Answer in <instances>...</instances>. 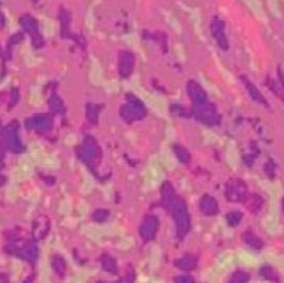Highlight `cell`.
I'll use <instances>...</instances> for the list:
<instances>
[{
	"label": "cell",
	"instance_id": "6da1fadb",
	"mask_svg": "<svg viewBox=\"0 0 284 283\" xmlns=\"http://www.w3.org/2000/svg\"><path fill=\"white\" fill-rule=\"evenodd\" d=\"M170 208H171L173 219L176 224V234L179 239H183L190 233V228H191V221H190V215H188L185 202L176 197V200L173 202V205Z\"/></svg>",
	"mask_w": 284,
	"mask_h": 283
},
{
	"label": "cell",
	"instance_id": "7a4b0ae2",
	"mask_svg": "<svg viewBox=\"0 0 284 283\" xmlns=\"http://www.w3.org/2000/svg\"><path fill=\"white\" fill-rule=\"evenodd\" d=\"M4 143H5V147L13 152V153H22L25 150L23 144H22V139H20V133H19V123L17 121H13L10 123L4 132Z\"/></svg>",
	"mask_w": 284,
	"mask_h": 283
},
{
	"label": "cell",
	"instance_id": "3957f363",
	"mask_svg": "<svg viewBox=\"0 0 284 283\" xmlns=\"http://www.w3.org/2000/svg\"><path fill=\"white\" fill-rule=\"evenodd\" d=\"M5 251H8L10 254H14V256H19L22 259H25L26 262L29 263H35L37 257H38V248L35 244L29 242V244H25V245H17V244H11L8 247H5Z\"/></svg>",
	"mask_w": 284,
	"mask_h": 283
},
{
	"label": "cell",
	"instance_id": "277c9868",
	"mask_svg": "<svg viewBox=\"0 0 284 283\" xmlns=\"http://www.w3.org/2000/svg\"><path fill=\"white\" fill-rule=\"evenodd\" d=\"M20 25H22L23 31L28 32V34L31 35V38H32V45H34L35 48H42V46L45 45L43 37L40 35V32H38V23H37V20H35L32 16H29V14H23V16L20 17Z\"/></svg>",
	"mask_w": 284,
	"mask_h": 283
},
{
	"label": "cell",
	"instance_id": "5b68a950",
	"mask_svg": "<svg viewBox=\"0 0 284 283\" xmlns=\"http://www.w3.org/2000/svg\"><path fill=\"white\" fill-rule=\"evenodd\" d=\"M121 115H123V118H126L129 121L142 119L145 116V107L139 100L130 98L129 103H126L123 106V109H121Z\"/></svg>",
	"mask_w": 284,
	"mask_h": 283
},
{
	"label": "cell",
	"instance_id": "8992f818",
	"mask_svg": "<svg viewBox=\"0 0 284 283\" xmlns=\"http://www.w3.org/2000/svg\"><path fill=\"white\" fill-rule=\"evenodd\" d=\"M26 127L38 133H46L52 127V118L46 113H37L26 119Z\"/></svg>",
	"mask_w": 284,
	"mask_h": 283
},
{
	"label": "cell",
	"instance_id": "52a82bcc",
	"mask_svg": "<svg viewBox=\"0 0 284 283\" xmlns=\"http://www.w3.org/2000/svg\"><path fill=\"white\" fill-rule=\"evenodd\" d=\"M81 158H83L90 166H95L100 161L101 150H100V147H98V144L95 143L93 138L89 136V138L84 139V144H83V147H81Z\"/></svg>",
	"mask_w": 284,
	"mask_h": 283
},
{
	"label": "cell",
	"instance_id": "ba28073f",
	"mask_svg": "<svg viewBox=\"0 0 284 283\" xmlns=\"http://www.w3.org/2000/svg\"><path fill=\"white\" fill-rule=\"evenodd\" d=\"M194 115L200 121H204L207 124H217L219 123V113L214 109V106L204 103V104H196L194 107Z\"/></svg>",
	"mask_w": 284,
	"mask_h": 283
},
{
	"label": "cell",
	"instance_id": "9c48e42d",
	"mask_svg": "<svg viewBox=\"0 0 284 283\" xmlns=\"http://www.w3.org/2000/svg\"><path fill=\"white\" fill-rule=\"evenodd\" d=\"M157 228H159V221H157V218H156V216H147V218L142 221L141 227H139V236H141V239H142L144 242H150V240L156 236Z\"/></svg>",
	"mask_w": 284,
	"mask_h": 283
},
{
	"label": "cell",
	"instance_id": "30bf717a",
	"mask_svg": "<svg viewBox=\"0 0 284 283\" xmlns=\"http://www.w3.org/2000/svg\"><path fill=\"white\" fill-rule=\"evenodd\" d=\"M51 222L46 216H38L32 224V237L34 240H42L49 233Z\"/></svg>",
	"mask_w": 284,
	"mask_h": 283
},
{
	"label": "cell",
	"instance_id": "8fae6325",
	"mask_svg": "<svg viewBox=\"0 0 284 283\" xmlns=\"http://www.w3.org/2000/svg\"><path fill=\"white\" fill-rule=\"evenodd\" d=\"M211 31H213V37L216 38V42L219 43V46L222 49H228L229 45H228V38H226V32H225V25L220 19H213V23H211Z\"/></svg>",
	"mask_w": 284,
	"mask_h": 283
},
{
	"label": "cell",
	"instance_id": "7c38bea8",
	"mask_svg": "<svg viewBox=\"0 0 284 283\" xmlns=\"http://www.w3.org/2000/svg\"><path fill=\"white\" fill-rule=\"evenodd\" d=\"M135 67V57L129 51H123L119 54V74L121 77H129Z\"/></svg>",
	"mask_w": 284,
	"mask_h": 283
},
{
	"label": "cell",
	"instance_id": "4fadbf2b",
	"mask_svg": "<svg viewBox=\"0 0 284 283\" xmlns=\"http://www.w3.org/2000/svg\"><path fill=\"white\" fill-rule=\"evenodd\" d=\"M246 196V187L240 181H232L226 187V197L229 200H243Z\"/></svg>",
	"mask_w": 284,
	"mask_h": 283
},
{
	"label": "cell",
	"instance_id": "5bb4252c",
	"mask_svg": "<svg viewBox=\"0 0 284 283\" xmlns=\"http://www.w3.org/2000/svg\"><path fill=\"white\" fill-rule=\"evenodd\" d=\"M186 91H188V95H190V98L193 100L194 104L208 103V101H207V94H205V91L202 89V86L197 85L196 82H190V83L186 85Z\"/></svg>",
	"mask_w": 284,
	"mask_h": 283
},
{
	"label": "cell",
	"instance_id": "9a60e30c",
	"mask_svg": "<svg viewBox=\"0 0 284 283\" xmlns=\"http://www.w3.org/2000/svg\"><path fill=\"white\" fill-rule=\"evenodd\" d=\"M200 210L204 215L207 216H214L219 213V204H217V200L211 196H204L200 199Z\"/></svg>",
	"mask_w": 284,
	"mask_h": 283
},
{
	"label": "cell",
	"instance_id": "2e32d148",
	"mask_svg": "<svg viewBox=\"0 0 284 283\" xmlns=\"http://www.w3.org/2000/svg\"><path fill=\"white\" fill-rule=\"evenodd\" d=\"M52 269H54V272H55L58 277H64V275H66V269H67V265H66L64 257H61L60 254H55V256L52 257Z\"/></svg>",
	"mask_w": 284,
	"mask_h": 283
},
{
	"label": "cell",
	"instance_id": "e0dca14e",
	"mask_svg": "<svg viewBox=\"0 0 284 283\" xmlns=\"http://www.w3.org/2000/svg\"><path fill=\"white\" fill-rule=\"evenodd\" d=\"M162 200H164V205H167V207H171L173 202L176 200L174 190L170 184H165L164 187H162Z\"/></svg>",
	"mask_w": 284,
	"mask_h": 283
},
{
	"label": "cell",
	"instance_id": "ac0fdd59",
	"mask_svg": "<svg viewBox=\"0 0 284 283\" xmlns=\"http://www.w3.org/2000/svg\"><path fill=\"white\" fill-rule=\"evenodd\" d=\"M243 240L246 242V244L251 247V248H254V250H261L263 248V240L260 239V237H257L254 233H251V231H246L245 234H243Z\"/></svg>",
	"mask_w": 284,
	"mask_h": 283
},
{
	"label": "cell",
	"instance_id": "d6986e66",
	"mask_svg": "<svg viewBox=\"0 0 284 283\" xmlns=\"http://www.w3.org/2000/svg\"><path fill=\"white\" fill-rule=\"evenodd\" d=\"M196 265H197V259L194 256H185V257H180L179 260H176V266L183 271H191L196 268Z\"/></svg>",
	"mask_w": 284,
	"mask_h": 283
},
{
	"label": "cell",
	"instance_id": "ffe728a7",
	"mask_svg": "<svg viewBox=\"0 0 284 283\" xmlns=\"http://www.w3.org/2000/svg\"><path fill=\"white\" fill-rule=\"evenodd\" d=\"M101 263H103V268L107 271V272H112L115 274L118 271V265H116V260L110 256V254H103L101 256Z\"/></svg>",
	"mask_w": 284,
	"mask_h": 283
},
{
	"label": "cell",
	"instance_id": "44dd1931",
	"mask_svg": "<svg viewBox=\"0 0 284 283\" xmlns=\"http://www.w3.org/2000/svg\"><path fill=\"white\" fill-rule=\"evenodd\" d=\"M245 80V85H246V89L249 91V94H251V97L255 100V101H258V103H263V104H266V100H264V97L260 94V91L249 82V80H246V78H243Z\"/></svg>",
	"mask_w": 284,
	"mask_h": 283
},
{
	"label": "cell",
	"instance_id": "7402d4cb",
	"mask_svg": "<svg viewBox=\"0 0 284 283\" xmlns=\"http://www.w3.org/2000/svg\"><path fill=\"white\" fill-rule=\"evenodd\" d=\"M248 281H249V274L246 271H235L228 280V283H248Z\"/></svg>",
	"mask_w": 284,
	"mask_h": 283
},
{
	"label": "cell",
	"instance_id": "603a6c76",
	"mask_svg": "<svg viewBox=\"0 0 284 283\" xmlns=\"http://www.w3.org/2000/svg\"><path fill=\"white\" fill-rule=\"evenodd\" d=\"M246 202H248V204H246L248 208L252 210V211H258L261 208V205H263V199L258 194H251Z\"/></svg>",
	"mask_w": 284,
	"mask_h": 283
},
{
	"label": "cell",
	"instance_id": "cb8c5ba5",
	"mask_svg": "<svg viewBox=\"0 0 284 283\" xmlns=\"http://www.w3.org/2000/svg\"><path fill=\"white\" fill-rule=\"evenodd\" d=\"M260 275L264 277V278H267V280H273V281H278V280H279L276 271H275L272 266H269V265H264V266L260 269Z\"/></svg>",
	"mask_w": 284,
	"mask_h": 283
},
{
	"label": "cell",
	"instance_id": "d4e9b609",
	"mask_svg": "<svg viewBox=\"0 0 284 283\" xmlns=\"http://www.w3.org/2000/svg\"><path fill=\"white\" fill-rule=\"evenodd\" d=\"M49 107H51V110H52L54 113H58V112L63 110V101L60 100L58 95L54 94V95L49 98Z\"/></svg>",
	"mask_w": 284,
	"mask_h": 283
},
{
	"label": "cell",
	"instance_id": "484cf974",
	"mask_svg": "<svg viewBox=\"0 0 284 283\" xmlns=\"http://www.w3.org/2000/svg\"><path fill=\"white\" fill-rule=\"evenodd\" d=\"M174 152H176L177 159L182 161V163H188V161H190V153H188V150H186L185 147L176 146V147H174Z\"/></svg>",
	"mask_w": 284,
	"mask_h": 283
},
{
	"label": "cell",
	"instance_id": "4316f807",
	"mask_svg": "<svg viewBox=\"0 0 284 283\" xmlns=\"http://www.w3.org/2000/svg\"><path fill=\"white\" fill-rule=\"evenodd\" d=\"M226 221L231 227H237L240 222H241V213L238 211H231L228 216H226Z\"/></svg>",
	"mask_w": 284,
	"mask_h": 283
},
{
	"label": "cell",
	"instance_id": "83f0119b",
	"mask_svg": "<svg viewBox=\"0 0 284 283\" xmlns=\"http://www.w3.org/2000/svg\"><path fill=\"white\" fill-rule=\"evenodd\" d=\"M97 116H98V107L95 104H89L87 106V118L93 123H97Z\"/></svg>",
	"mask_w": 284,
	"mask_h": 283
},
{
	"label": "cell",
	"instance_id": "f1b7e54d",
	"mask_svg": "<svg viewBox=\"0 0 284 283\" xmlns=\"http://www.w3.org/2000/svg\"><path fill=\"white\" fill-rule=\"evenodd\" d=\"M92 218H93V221H97V222H104V221L109 218V211H107V210H97Z\"/></svg>",
	"mask_w": 284,
	"mask_h": 283
},
{
	"label": "cell",
	"instance_id": "f546056e",
	"mask_svg": "<svg viewBox=\"0 0 284 283\" xmlns=\"http://www.w3.org/2000/svg\"><path fill=\"white\" fill-rule=\"evenodd\" d=\"M174 283H194V280L190 275H179V277H176Z\"/></svg>",
	"mask_w": 284,
	"mask_h": 283
},
{
	"label": "cell",
	"instance_id": "4dcf8cb0",
	"mask_svg": "<svg viewBox=\"0 0 284 283\" xmlns=\"http://www.w3.org/2000/svg\"><path fill=\"white\" fill-rule=\"evenodd\" d=\"M17 101H19V91H17V89H13V91H11V101H10V104L14 106Z\"/></svg>",
	"mask_w": 284,
	"mask_h": 283
},
{
	"label": "cell",
	"instance_id": "1f68e13d",
	"mask_svg": "<svg viewBox=\"0 0 284 283\" xmlns=\"http://www.w3.org/2000/svg\"><path fill=\"white\" fill-rule=\"evenodd\" d=\"M4 146H5V143H4V135L0 133V158H4Z\"/></svg>",
	"mask_w": 284,
	"mask_h": 283
},
{
	"label": "cell",
	"instance_id": "d6a6232c",
	"mask_svg": "<svg viewBox=\"0 0 284 283\" xmlns=\"http://www.w3.org/2000/svg\"><path fill=\"white\" fill-rule=\"evenodd\" d=\"M5 184V176L2 175V173H0V187H2Z\"/></svg>",
	"mask_w": 284,
	"mask_h": 283
},
{
	"label": "cell",
	"instance_id": "836d02e7",
	"mask_svg": "<svg viewBox=\"0 0 284 283\" xmlns=\"http://www.w3.org/2000/svg\"><path fill=\"white\" fill-rule=\"evenodd\" d=\"M4 25H5V19H4L2 13H0V26H4Z\"/></svg>",
	"mask_w": 284,
	"mask_h": 283
},
{
	"label": "cell",
	"instance_id": "e575fe53",
	"mask_svg": "<svg viewBox=\"0 0 284 283\" xmlns=\"http://www.w3.org/2000/svg\"><path fill=\"white\" fill-rule=\"evenodd\" d=\"M282 211H284V200H282Z\"/></svg>",
	"mask_w": 284,
	"mask_h": 283
}]
</instances>
